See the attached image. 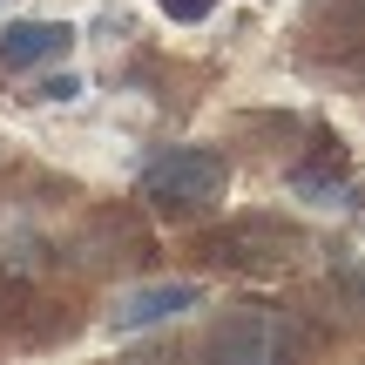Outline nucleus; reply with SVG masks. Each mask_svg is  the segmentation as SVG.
Masks as SVG:
<instances>
[{
	"instance_id": "obj_1",
	"label": "nucleus",
	"mask_w": 365,
	"mask_h": 365,
	"mask_svg": "<svg viewBox=\"0 0 365 365\" xmlns=\"http://www.w3.org/2000/svg\"><path fill=\"white\" fill-rule=\"evenodd\" d=\"M203 257L217 271H291L304 257V230L284 217H237L203 237Z\"/></svg>"
},
{
	"instance_id": "obj_2",
	"label": "nucleus",
	"mask_w": 365,
	"mask_h": 365,
	"mask_svg": "<svg viewBox=\"0 0 365 365\" xmlns=\"http://www.w3.org/2000/svg\"><path fill=\"white\" fill-rule=\"evenodd\" d=\"M223 182H230V163L217 156V149H163V156L143 163V196L156 210H203L210 196H223Z\"/></svg>"
},
{
	"instance_id": "obj_3",
	"label": "nucleus",
	"mask_w": 365,
	"mask_h": 365,
	"mask_svg": "<svg viewBox=\"0 0 365 365\" xmlns=\"http://www.w3.org/2000/svg\"><path fill=\"white\" fill-rule=\"evenodd\" d=\"M203 352L223 365H277L284 352H298V325L277 304H237V312H223L210 325Z\"/></svg>"
},
{
	"instance_id": "obj_4",
	"label": "nucleus",
	"mask_w": 365,
	"mask_h": 365,
	"mask_svg": "<svg viewBox=\"0 0 365 365\" xmlns=\"http://www.w3.org/2000/svg\"><path fill=\"white\" fill-rule=\"evenodd\" d=\"M75 48V27L61 21H14L7 34H0V61L7 68H34V61H54V54Z\"/></svg>"
},
{
	"instance_id": "obj_5",
	"label": "nucleus",
	"mask_w": 365,
	"mask_h": 365,
	"mask_svg": "<svg viewBox=\"0 0 365 365\" xmlns=\"http://www.w3.org/2000/svg\"><path fill=\"white\" fill-rule=\"evenodd\" d=\"M190 304H196V284H149V291H135V298L115 312V331H143V325H163V318L190 312Z\"/></svg>"
},
{
	"instance_id": "obj_6",
	"label": "nucleus",
	"mask_w": 365,
	"mask_h": 365,
	"mask_svg": "<svg viewBox=\"0 0 365 365\" xmlns=\"http://www.w3.org/2000/svg\"><path fill=\"white\" fill-rule=\"evenodd\" d=\"M210 7H217V0H163V14H170V21H203Z\"/></svg>"
},
{
	"instance_id": "obj_7",
	"label": "nucleus",
	"mask_w": 365,
	"mask_h": 365,
	"mask_svg": "<svg viewBox=\"0 0 365 365\" xmlns=\"http://www.w3.org/2000/svg\"><path fill=\"white\" fill-rule=\"evenodd\" d=\"M41 102H75V75H54L48 88H41Z\"/></svg>"
}]
</instances>
